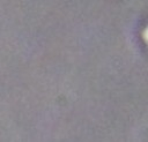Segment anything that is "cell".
<instances>
[{"label": "cell", "instance_id": "1", "mask_svg": "<svg viewBox=\"0 0 148 142\" xmlns=\"http://www.w3.org/2000/svg\"><path fill=\"white\" fill-rule=\"evenodd\" d=\"M142 37H143L145 42H146V43H147V45H148V27L145 29V31H143V33H142Z\"/></svg>", "mask_w": 148, "mask_h": 142}]
</instances>
